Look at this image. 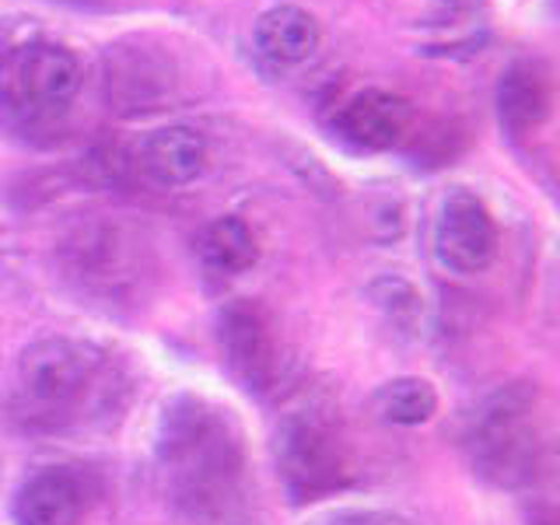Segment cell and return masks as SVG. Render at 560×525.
Instances as JSON below:
<instances>
[{
    "mask_svg": "<svg viewBox=\"0 0 560 525\" xmlns=\"http://www.w3.org/2000/svg\"><path fill=\"white\" fill-rule=\"evenodd\" d=\"M109 375V354L78 337L32 340L14 364L18 410L28 424L63 428L92 410Z\"/></svg>",
    "mask_w": 560,
    "mask_h": 525,
    "instance_id": "7a4b0ae2",
    "label": "cell"
},
{
    "mask_svg": "<svg viewBox=\"0 0 560 525\" xmlns=\"http://www.w3.org/2000/svg\"><path fill=\"white\" fill-rule=\"evenodd\" d=\"M326 525H410V522L385 512H337Z\"/></svg>",
    "mask_w": 560,
    "mask_h": 525,
    "instance_id": "2e32d148",
    "label": "cell"
},
{
    "mask_svg": "<svg viewBox=\"0 0 560 525\" xmlns=\"http://www.w3.org/2000/svg\"><path fill=\"white\" fill-rule=\"evenodd\" d=\"M277 472L298 504L340 490L347 480V452L337 428L312 410L284 417L277 431Z\"/></svg>",
    "mask_w": 560,
    "mask_h": 525,
    "instance_id": "5b68a950",
    "label": "cell"
},
{
    "mask_svg": "<svg viewBox=\"0 0 560 525\" xmlns=\"http://www.w3.org/2000/svg\"><path fill=\"white\" fill-rule=\"evenodd\" d=\"M372 410L382 424L393 428H420L438 413V389L420 375H399L385 382L372 396Z\"/></svg>",
    "mask_w": 560,
    "mask_h": 525,
    "instance_id": "4fadbf2b",
    "label": "cell"
},
{
    "mask_svg": "<svg viewBox=\"0 0 560 525\" xmlns=\"http://www.w3.org/2000/svg\"><path fill=\"white\" fill-rule=\"evenodd\" d=\"M413 127V105L382 92V88H364L350 95L337 113V133L361 151H393Z\"/></svg>",
    "mask_w": 560,
    "mask_h": 525,
    "instance_id": "9c48e42d",
    "label": "cell"
},
{
    "mask_svg": "<svg viewBox=\"0 0 560 525\" xmlns=\"http://www.w3.org/2000/svg\"><path fill=\"white\" fill-rule=\"evenodd\" d=\"M547 428L542 399L529 382L501 385L480 399L466 428V455L480 480L494 487H529L539 477Z\"/></svg>",
    "mask_w": 560,
    "mask_h": 525,
    "instance_id": "3957f363",
    "label": "cell"
},
{
    "mask_svg": "<svg viewBox=\"0 0 560 525\" xmlns=\"http://www.w3.org/2000/svg\"><path fill=\"white\" fill-rule=\"evenodd\" d=\"M81 60L74 49L32 39L0 57V102L25 119L63 113L81 92Z\"/></svg>",
    "mask_w": 560,
    "mask_h": 525,
    "instance_id": "277c9868",
    "label": "cell"
},
{
    "mask_svg": "<svg viewBox=\"0 0 560 525\" xmlns=\"http://www.w3.org/2000/svg\"><path fill=\"white\" fill-rule=\"evenodd\" d=\"M84 515V483L63 466H46L22 483L14 498L18 525H78Z\"/></svg>",
    "mask_w": 560,
    "mask_h": 525,
    "instance_id": "30bf717a",
    "label": "cell"
},
{
    "mask_svg": "<svg viewBox=\"0 0 560 525\" xmlns=\"http://www.w3.org/2000/svg\"><path fill=\"white\" fill-rule=\"evenodd\" d=\"M210 144L197 127L172 122L151 130L133 151V165L158 189H183L207 172Z\"/></svg>",
    "mask_w": 560,
    "mask_h": 525,
    "instance_id": "ba28073f",
    "label": "cell"
},
{
    "mask_svg": "<svg viewBox=\"0 0 560 525\" xmlns=\"http://www.w3.org/2000/svg\"><path fill=\"white\" fill-rule=\"evenodd\" d=\"M368 298L378 312H385V319H393L396 326H410L424 312V298L417 294V288L402 277H378L368 284Z\"/></svg>",
    "mask_w": 560,
    "mask_h": 525,
    "instance_id": "9a60e30c",
    "label": "cell"
},
{
    "mask_svg": "<svg viewBox=\"0 0 560 525\" xmlns=\"http://www.w3.org/2000/svg\"><path fill=\"white\" fill-rule=\"evenodd\" d=\"M218 350L245 393H270L280 372V350L270 326V315L256 302H232L218 312Z\"/></svg>",
    "mask_w": 560,
    "mask_h": 525,
    "instance_id": "52a82bcc",
    "label": "cell"
},
{
    "mask_svg": "<svg viewBox=\"0 0 560 525\" xmlns=\"http://www.w3.org/2000/svg\"><path fill=\"white\" fill-rule=\"evenodd\" d=\"M501 122L512 137L533 133L550 116V78L536 63H515L498 84Z\"/></svg>",
    "mask_w": 560,
    "mask_h": 525,
    "instance_id": "7c38bea8",
    "label": "cell"
},
{
    "mask_svg": "<svg viewBox=\"0 0 560 525\" xmlns=\"http://www.w3.org/2000/svg\"><path fill=\"white\" fill-rule=\"evenodd\" d=\"M434 259L452 273H483L498 256V224L490 218L487 203L466 186L445 192L434 218Z\"/></svg>",
    "mask_w": 560,
    "mask_h": 525,
    "instance_id": "8992f818",
    "label": "cell"
},
{
    "mask_svg": "<svg viewBox=\"0 0 560 525\" xmlns=\"http://www.w3.org/2000/svg\"><path fill=\"white\" fill-rule=\"evenodd\" d=\"M200 259L221 277H235V273H245L249 267H256L259 249H256L253 228L242 218L210 221L200 235Z\"/></svg>",
    "mask_w": 560,
    "mask_h": 525,
    "instance_id": "5bb4252c",
    "label": "cell"
},
{
    "mask_svg": "<svg viewBox=\"0 0 560 525\" xmlns=\"http://www.w3.org/2000/svg\"><path fill=\"white\" fill-rule=\"evenodd\" d=\"M158 466L189 515L221 512L245 469L238 420L214 399L175 396L158 420Z\"/></svg>",
    "mask_w": 560,
    "mask_h": 525,
    "instance_id": "6da1fadb",
    "label": "cell"
},
{
    "mask_svg": "<svg viewBox=\"0 0 560 525\" xmlns=\"http://www.w3.org/2000/svg\"><path fill=\"white\" fill-rule=\"evenodd\" d=\"M256 52L273 67H298L315 57V49L323 43L319 22L294 4H277L259 14L253 28Z\"/></svg>",
    "mask_w": 560,
    "mask_h": 525,
    "instance_id": "8fae6325",
    "label": "cell"
}]
</instances>
